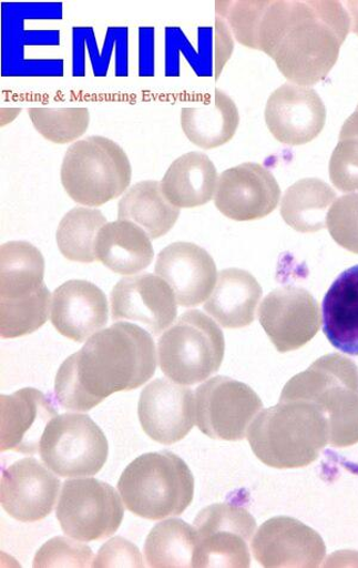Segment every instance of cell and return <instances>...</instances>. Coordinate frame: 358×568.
<instances>
[{"mask_svg": "<svg viewBox=\"0 0 358 568\" xmlns=\"http://www.w3.org/2000/svg\"><path fill=\"white\" fill-rule=\"evenodd\" d=\"M350 29V14L336 0H267L256 50L293 84L313 87L336 65Z\"/></svg>", "mask_w": 358, "mask_h": 568, "instance_id": "obj_1", "label": "cell"}, {"mask_svg": "<svg viewBox=\"0 0 358 568\" xmlns=\"http://www.w3.org/2000/svg\"><path fill=\"white\" fill-rule=\"evenodd\" d=\"M157 363L150 333L120 322L92 335L62 363L55 377L57 400L68 410L89 412L115 393L144 386Z\"/></svg>", "mask_w": 358, "mask_h": 568, "instance_id": "obj_2", "label": "cell"}, {"mask_svg": "<svg viewBox=\"0 0 358 568\" xmlns=\"http://www.w3.org/2000/svg\"><path fill=\"white\" fill-rule=\"evenodd\" d=\"M247 439L264 465L277 469L303 468L314 464L331 440V426L320 407L306 398H282L262 409Z\"/></svg>", "mask_w": 358, "mask_h": 568, "instance_id": "obj_3", "label": "cell"}, {"mask_svg": "<svg viewBox=\"0 0 358 568\" xmlns=\"http://www.w3.org/2000/svg\"><path fill=\"white\" fill-rule=\"evenodd\" d=\"M44 257L27 241L0 248V335L14 339L40 329L52 311L44 282Z\"/></svg>", "mask_w": 358, "mask_h": 568, "instance_id": "obj_4", "label": "cell"}, {"mask_svg": "<svg viewBox=\"0 0 358 568\" xmlns=\"http://www.w3.org/2000/svg\"><path fill=\"white\" fill-rule=\"evenodd\" d=\"M121 498L137 517L161 520L178 517L194 499L195 480L188 465L164 450L139 456L117 483Z\"/></svg>", "mask_w": 358, "mask_h": 568, "instance_id": "obj_5", "label": "cell"}, {"mask_svg": "<svg viewBox=\"0 0 358 568\" xmlns=\"http://www.w3.org/2000/svg\"><path fill=\"white\" fill-rule=\"evenodd\" d=\"M294 397L320 407L330 422L334 447L358 442V371L352 361L340 355L321 357L287 383L282 398Z\"/></svg>", "mask_w": 358, "mask_h": 568, "instance_id": "obj_6", "label": "cell"}, {"mask_svg": "<svg viewBox=\"0 0 358 568\" xmlns=\"http://www.w3.org/2000/svg\"><path fill=\"white\" fill-rule=\"evenodd\" d=\"M60 176L74 203L100 207L129 190L132 165L119 144L109 138L92 135L68 149Z\"/></svg>", "mask_w": 358, "mask_h": 568, "instance_id": "obj_7", "label": "cell"}, {"mask_svg": "<svg viewBox=\"0 0 358 568\" xmlns=\"http://www.w3.org/2000/svg\"><path fill=\"white\" fill-rule=\"evenodd\" d=\"M224 356L222 329L200 311L184 313L158 343L163 374L182 386L197 385L219 372Z\"/></svg>", "mask_w": 358, "mask_h": 568, "instance_id": "obj_8", "label": "cell"}, {"mask_svg": "<svg viewBox=\"0 0 358 568\" xmlns=\"http://www.w3.org/2000/svg\"><path fill=\"white\" fill-rule=\"evenodd\" d=\"M39 453L43 464L59 477H93L106 463L109 444L86 414L65 413L47 425Z\"/></svg>", "mask_w": 358, "mask_h": 568, "instance_id": "obj_9", "label": "cell"}, {"mask_svg": "<svg viewBox=\"0 0 358 568\" xmlns=\"http://www.w3.org/2000/svg\"><path fill=\"white\" fill-rule=\"evenodd\" d=\"M120 496L114 487L98 479L65 481L57 506L62 531L81 542L113 536L124 515Z\"/></svg>", "mask_w": 358, "mask_h": 568, "instance_id": "obj_10", "label": "cell"}, {"mask_svg": "<svg viewBox=\"0 0 358 568\" xmlns=\"http://www.w3.org/2000/svg\"><path fill=\"white\" fill-rule=\"evenodd\" d=\"M195 568L250 567L248 544L257 528L256 519L242 506L214 504L198 513Z\"/></svg>", "mask_w": 358, "mask_h": 568, "instance_id": "obj_11", "label": "cell"}, {"mask_svg": "<svg viewBox=\"0 0 358 568\" xmlns=\"http://www.w3.org/2000/svg\"><path fill=\"white\" fill-rule=\"evenodd\" d=\"M196 424L212 439L239 442L263 409L255 390L244 383L216 376L196 389Z\"/></svg>", "mask_w": 358, "mask_h": 568, "instance_id": "obj_12", "label": "cell"}, {"mask_svg": "<svg viewBox=\"0 0 358 568\" xmlns=\"http://www.w3.org/2000/svg\"><path fill=\"white\" fill-rule=\"evenodd\" d=\"M258 318L282 353L299 349L314 339L321 325L320 306L307 290L279 287L263 300Z\"/></svg>", "mask_w": 358, "mask_h": 568, "instance_id": "obj_13", "label": "cell"}, {"mask_svg": "<svg viewBox=\"0 0 358 568\" xmlns=\"http://www.w3.org/2000/svg\"><path fill=\"white\" fill-rule=\"evenodd\" d=\"M279 197L282 190L268 169L247 162L227 169L219 176L214 204L232 221L250 222L269 216Z\"/></svg>", "mask_w": 358, "mask_h": 568, "instance_id": "obj_14", "label": "cell"}, {"mask_svg": "<svg viewBox=\"0 0 358 568\" xmlns=\"http://www.w3.org/2000/svg\"><path fill=\"white\" fill-rule=\"evenodd\" d=\"M137 414L151 439L173 445L192 432L196 420V400L191 388L157 378L149 383L140 395Z\"/></svg>", "mask_w": 358, "mask_h": 568, "instance_id": "obj_15", "label": "cell"}, {"mask_svg": "<svg viewBox=\"0 0 358 568\" xmlns=\"http://www.w3.org/2000/svg\"><path fill=\"white\" fill-rule=\"evenodd\" d=\"M111 301L113 321L139 322L153 336L163 334L177 317L174 290L160 275L126 276L114 286Z\"/></svg>", "mask_w": 358, "mask_h": 568, "instance_id": "obj_16", "label": "cell"}, {"mask_svg": "<svg viewBox=\"0 0 358 568\" xmlns=\"http://www.w3.org/2000/svg\"><path fill=\"white\" fill-rule=\"evenodd\" d=\"M60 486L49 467L37 458H23L3 471L0 503L16 520L34 524L52 514Z\"/></svg>", "mask_w": 358, "mask_h": 568, "instance_id": "obj_17", "label": "cell"}, {"mask_svg": "<svg viewBox=\"0 0 358 568\" xmlns=\"http://www.w3.org/2000/svg\"><path fill=\"white\" fill-rule=\"evenodd\" d=\"M264 118L277 142L299 146L315 141L321 133L326 109L315 89L288 83L269 97Z\"/></svg>", "mask_w": 358, "mask_h": 568, "instance_id": "obj_18", "label": "cell"}, {"mask_svg": "<svg viewBox=\"0 0 358 568\" xmlns=\"http://www.w3.org/2000/svg\"><path fill=\"white\" fill-rule=\"evenodd\" d=\"M263 567H318L326 555L321 537L301 521L289 517L269 519L252 545Z\"/></svg>", "mask_w": 358, "mask_h": 568, "instance_id": "obj_19", "label": "cell"}, {"mask_svg": "<svg viewBox=\"0 0 358 568\" xmlns=\"http://www.w3.org/2000/svg\"><path fill=\"white\" fill-rule=\"evenodd\" d=\"M154 271L174 290L177 303L186 308L205 303L219 275L209 253L191 242L167 245L158 254Z\"/></svg>", "mask_w": 358, "mask_h": 568, "instance_id": "obj_20", "label": "cell"}, {"mask_svg": "<svg viewBox=\"0 0 358 568\" xmlns=\"http://www.w3.org/2000/svg\"><path fill=\"white\" fill-rule=\"evenodd\" d=\"M57 416L50 397L38 389L0 396V450L35 455L47 425Z\"/></svg>", "mask_w": 358, "mask_h": 568, "instance_id": "obj_21", "label": "cell"}, {"mask_svg": "<svg viewBox=\"0 0 358 568\" xmlns=\"http://www.w3.org/2000/svg\"><path fill=\"white\" fill-rule=\"evenodd\" d=\"M109 306L103 291L86 281H69L53 294L51 321L68 339L84 343L108 324Z\"/></svg>", "mask_w": 358, "mask_h": 568, "instance_id": "obj_22", "label": "cell"}, {"mask_svg": "<svg viewBox=\"0 0 358 568\" xmlns=\"http://www.w3.org/2000/svg\"><path fill=\"white\" fill-rule=\"evenodd\" d=\"M262 294L252 273L241 268L223 270L205 303V311L224 328H244L255 321Z\"/></svg>", "mask_w": 358, "mask_h": 568, "instance_id": "obj_23", "label": "cell"}, {"mask_svg": "<svg viewBox=\"0 0 358 568\" xmlns=\"http://www.w3.org/2000/svg\"><path fill=\"white\" fill-rule=\"evenodd\" d=\"M239 122L236 102L221 89H215L205 103L185 106L181 113V126L185 136L204 150L229 143L237 133Z\"/></svg>", "mask_w": 358, "mask_h": 568, "instance_id": "obj_24", "label": "cell"}, {"mask_svg": "<svg viewBox=\"0 0 358 568\" xmlns=\"http://www.w3.org/2000/svg\"><path fill=\"white\" fill-rule=\"evenodd\" d=\"M323 331L336 349L358 356V265L340 273L326 293Z\"/></svg>", "mask_w": 358, "mask_h": 568, "instance_id": "obj_25", "label": "cell"}, {"mask_svg": "<svg viewBox=\"0 0 358 568\" xmlns=\"http://www.w3.org/2000/svg\"><path fill=\"white\" fill-rule=\"evenodd\" d=\"M98 261L120 275H134L146 270L154 258L152 240L145 230L130 221L106 223L99 233Z\"/></svg>", "mask_w": 358, "mask_h": 568, "instance_id": "obj_26", "label": "cell"}, {"mask_svg": "<svg viewBox=\"0 0 358 568\" xmlns=\"http://www.w3.org/2000/svg\"><path fill=\"white\" fill-rule=\"evenodd\" d=\"M217 172L204 152H190L167 169L161 184L171 205L196 209L208 204L215 195Z\"/></svg>", "mask_w": 358, "mask_h": 568, "instance_id": "obj_27", "label": "cell"}, {"mask_svg": "<svg viewBox=\"0 0 358 568\" xmlns=\"http://www.w3.org/2000/svg\"><path fill=\"white\" fill-rule=\"evenodd\" d=\"M117 214L119 220L133 222L145 230L151 240H158L175 226L181 209L167 202L160 182L143 181L123 195Z\"/></svg>", "mask_w": 358, "mask_h": 568, "instance_id": "obj_28", "label": "cell"}, {"mask_svg": "<svg viewBox=\"0 0 358 568\" xmlns=\"http://www.w3.org/2000/svg\"><path fill=\"white\" fill-rule=\"evenodd\" d=\"M335 199L336 192L328 183L319 179H303L286 191L279 212L295 232L313 234L326 226V211Z\"/></svg>", "mask_w": 358, "mask_h": 568, "instance_id": "obj_29", "label": "cell"}, {"mask_svg": "<svg viewBox=\"0 0 358 568\" xmlns=\"http://www.w3.org/2000/svg\"><path fill=\"white\" fill-rule=\"evenodd\" d=\"M197 530L186 521L171 518L150 531L144 555L152 568L194 567Z\"/></svg>", "mask_w": 358, "mask_h": 568, "instance_id": "obj_30", "label": "cell"}, {"mask_svg": "<svg viewBox=\"0 0 358 568\" xmlns=\"http://www.w3.org/2000/svg\"><path fill=\"white\" fill-rule=\"evenodd\" d=\"M106 224L104 214L95 209L74 207L59 223L58 248L73 263L91 264L98 261L95 244L100 230Z\"/></svg>", "mask_w": 358, "mask_h": 568, "instance_id": "obj_31", "label": "cell"}, {"mask_svg": "<svg viewBox=\"0 0 358 568\" xmlns=\"http://www.w3.org/2000/svg\"><path fill=\"white\" fill-rule=\"evenodd\" d=\"M28 115L35 130L44 140L59 144H70L89 129L88 109H28Z\"/></svg>", "mask_w": 358, "mask_h": 568, "instance_id": "obj_32", "label": "cell"}, {"mask_svg": "<svg viewBox=\"0 0 358 568\" xmlns=\"http://www.w3.org/2000/svg\"><path fill=\"white\" fill-rule=\"evenodd\" d=\"M93 551L83 544L74 542L68 537L57 536L47 541L37 552L33 567H93Z\"/></svg>", "mask_w": 358, "mask_h": 568, "instance_id": "obj_33", "label": "cell"}, {"mask_svg": "<svg viewBox=\"0 0 358 568\" xmlns=\"http://www.w3.org/2000/svg\"><path fill=\"white\" fill-rule=\"evenodd\" d=\"M326 226L341 248L358 254V193L337 199L328 212Z\"/></svg>", "mask_w": 358, "mask_h": 568, "instance_id": "obj_34", "label": "cell"}, {"mask_svg": "<svg viewBox=\"0 0 358 568\" xmlns=\"http://www.w3.org/2000/svg\"><path fill=\"white\" fill-rule=\"evenodd\" d=\"M329 174L334 186L340 192L358 191V136L339 135L333 152Z\"/></svg>", "mask_w": 358, "mask_h": 568, "instance_id": "obj_35", "label": "cell"}, {"mask_svg": "<svg viewBox=\"0 0 358 568\" xmlns=\"http://www.w3.org/2000/svg\"><path fill=\"white\" fill-rule=\"evenodd\" d=\"M93 567H145L142 552L131 541L123 537H113L111 541L104 544L99 550V555L93 560Z\"/></svg>", "mask_w": 358, "mask_h": 568, "instance_id": "obj_36", "label": "cell"}, {"mask_svg": "<svg viewBox=\"0 0 358 568\" xmlns=\"http://www.w3.org/2000/svg\"><path fill=\"white\" fill-rule=\"evenodd\" d=\"M233 48L235 45H233L227 24L217 17L215 19V79H219L223 69L232 55Z\"/></svg>", "mask_w": 358, "mask_h": 568, "instance_id": "obj_37", "label": "cell"}, {"mask_svg": "<svg viewBox=\"0 0 358 568\" xmlns=\"http://www.w3.org/2000/svg\"><path fill=\"white\" fill-rule=\"evenodd\" d=\"M339 135H357L358 136V104L356 111L346 120Z\"/></svg>", "mask_w": 358, "mask_h": 568, "instance_id": "obj_38", "label": "cell"}, {"mask_svg": "<svg viewBox=\"0 0 358 568\" xmlns=\"http://www.w3.org/2000/svg\"><path fill=\"white\" fill-rule=\"evenodd\" d=\"M350 11V21L352 33L358 37V0H349L345 3Z\"/></svg>", "mask_w": 358, "mask_h": 568, "instance_id": "obj_39", "label": "cell"}]
</instances>
